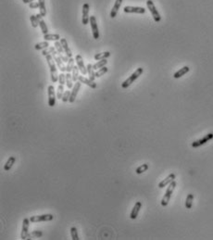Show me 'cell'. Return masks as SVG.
I'll use <instances>...</instances> for the list:
<instances>
[{
	"label": "cell",
	"instance_id": "obj_1",
	"mask_svg": "<svg viewBox=\"0 0 213 240\" xmlns=\"http://www.w3.org/2000/svg\"><path fill=\"white\" fill-rule=\"evenodd\" d=\"M45 59H46V62L49 66V69H50V74H51V81L53 83H57L59 81V73H58V70H57V64L55 62V60L53 59V56L51 55H47L45 57Z\"/></svg>",
	"mask_w": 213,
	"mask_h": 240
},
{
	"label": "cell",
	"instance_id": "obj_2",
	"mask_svg": "<svg viewBox=\"0 0 213 240\" xmlns=\"http://www.w3.org/2000/svg\"><path fill=\"white\" fill-rule=\"evenodd\" d=\"M143 72H144V69H143V68H138L134 73H132V74L130 75V76L128 77V78L125 80V81L121 83V87L123 88V89H125V88H127V87H129L132 83H134V81H135V80H136L137 78L140 77V75L143 74Z\"/></svg>",
	"mask_w": 213,
	"mask_h": 240
},
{
	"label": "cell",
	"instance_id": "obj_3",
	"mask_svg": "<svg viewBox=\"0 0 213 240\" xmlns=\"http://www.w3.org/2000/svg\"><path fill=\"white\" fill-rule=\"evenodd\" d=\"M175 186H176V182H175V181H172L169 185L167 190H166V192H165V194H164V197H162V199H161V205L163 207H166L169 204V201L170 199V197H172V193H173V190H174Z\"/></svg>",
	"mask_w": 213,
	"mask_h": 240
},
{
	"label": "cell",
	"instance_id": "obj_4",
	"mask_svg": "<svg viewBox=\"0 0 213 240\" xmlns=\"http://www.w3.org/2000/svg\"><path fill=\"white\" fill-rule=\"evenodd\" d=\"M146 6H148V8L149 9L151 15H152L154 21L156 22H159L160 21H161V17H160L159 11L157 10V8H156L154 2L152 1V0H148V1H146Z\"/></svg>",
	"mask_w": 213,
	"mask_h": 240
},
{
	"label": "cell",
	"instance_id": "obj_5",
	"mask_svg": "<svg viewBox=\"0 0 213 240\" xmlns=\"http://www.w3.org/2000/svg\"><path fill=\"white\" fill-rule=\"evenodd\" d=\"M31 223H39V222H49L54 219L53 214L51 213H46V214H42V215H34L31 216L29 218Z\"/></svg>",
	"mask_w": 213,
	"mask_h": 240
},
{
	"label": "cell",
	"instance_id": "obj_6",
	"mask_svg": "<svg viewBox=\"0 0 213 240\" xmlns=\"http://www.w3.org/2000/svg\"><path fill=\"white\" fill-rule=\"evenodd\" d=\"M52 56H53V59L55 60V62L58 66V68L59 69V70L61 72H67V66H65L63 60L61 59L59 54L58 53V51H54L53 53H52Z\"/></svg>",
	"mask_w": 213,
	"mask_h": 240
},
{
	"label": "cell",
	"instance_id": "obj_7",
	"mask_svg": "<svg viewBox=\"0 0 213 240\" xmlns=\"http://www.w3.org/2000/svg\"><path fill=\"white\" fill-rule=\"evenodd\" d=\"M30 219L25 218L22 221V228H21V238L22 240H25L28 238L29 236V226H30Z\"/></svg>",
	"mask_w": 213,
	"mask_h": 240
},
{
	"label": "cell",
	"instance_id": "obj_8",
	"mask_svg": "<svg viewBox=\"0 0 213 240\" xmlns=\"http://www.w3.org/2000/svg\"><path fill=\"white\" fill-rule=\"evenodd\" d=\"M89 22H90V25H91V29H92L94 39L97 40L99 38V30H98V26H97V22L96 17H94V16L90 17Z\"/></svg>",
	"mask_w": 213,
	"mask_h": 240
},
{
	"label": "cell",
	"instance_id": "obj_9",
	"mask_svg": "<svg viewBox=\"0 0 213 240\" xmlns=\"http://www.w3.org/2000/svg\"><path fill=\"white\" fill-rule=\"evenodd\" d=\"M47 95H48V106L54 107L56 105V93L53 86H49L47 87Z\"/></svg>",
	"mask_w": 213,
	"mask_h": 240
},
{
	"label": "cell",
	"instance_id": "obj_10",
	"mask_svg": "<svg viewBox=\"0 0 213 240\" xmlns=\"http://www.w3.org/2000/svg\"><path fill=\"white\" fill-rule=\"evenodd\" d=\"M212 138H213V134H212V133H210V134H207L206 136H204L203 138H201V139H199V140H196V141H195V142H193L192 147H193L194 148H198V147H200V146L206 144L207 142H209V141L211 140Z\"/></svg>",
	"mask_w": 213,
	"mask_h": 240
},
{
	"label": "cell",
	"instance_id": "obj_11",
	"mask_svg": "<svg viewBox=\"0 0 213 240\" xmlns=\"http://www.w3.org/2000/svg\"><path fill=\"white\" fill-rule=\"evenodd\" d=\"M89 8L90 6L89 4L85 3L83 6V16H82V22L83 25H86L89 23L90 21V17H89Z\"/></svg>",
	"mask_w": 213,
	"mask_h": 240
},
{
	"label": "cell",
	"instance_id": "obj_12",
	"mask_svg": "<svg viewBox=\"0 0 213 240\" xmlns=\"http://www.w3.org/2000/svg\"><path fill=\"white\" fill-rule=\"evenodd\" d=\"M125 13H136V14H144L145 9L141 7H132V6H126L123 8Z\"/></svg>",
	"mask_w": 213,
	"mask_h": 240
},
{
	"label": "cell",
	"instance_id": "obj_13",
	"mask_svg": "<svg viewBox=\"0 0 213 240\" xmlns=\"http://www.w3.org/2000/svg\"><path fill=\"white\" fill-rule=\"evenodd\" d=\"M75 61H76L77 63V66L80 70V72H82L83 75H86L87 74V68L84 66V63H83V57L81 55H77L76 58H75Z\"/></svg>",
	"mask_w": 213,
	"mask_h": 240
},
{
	"label": "cell",
	"instance_id": "obj_14",
	"mask_svg": "<svg viewBox=\"0 0 213 240\" xmlns=\"http://www.w3.org/2000/svg\"><path fill=\"white\" fill-rule=\"evenodd\" d=\"M81 82H75V84L72 87V93H70V100L69 102L70 103H73L76 99V97H77V94L80 90V88H81Z\"/></svg>",
	"mask_w": 213,
	"mask_h": 240
},
{
	"label": "cell",
	"instance_id": "obj_15",
	"mask_svg": "<svg viewBox=\"0 0 213 240\" xmlns=\"http://www.w3.org/2000/svg\"><path fill=\"white\" fill-rule=\"evenodd\" d=\"M141 208H142V202L137 201L136 203L134 204V208H132V210L131 211V214H130V218L132 220H135L137 218V216H138V213H139Z\"/></svg>",
	"mask_w": 213,
	"mask_h": 240
},
{
	"label": "cell",
	"instance_id": "obj_16",
	"mask_svg": "<svg viewBox=\"0 0 213 240\" xmlns=\"http://www.w3.org/2000/svg\"><path fill=\"white\" fill-rule=\"evenodd\" d=\"M175 174L174 173H170V174H169L166 178H165L164 180H162L161 182H160L159 183V188H164L165 186H169L170 183H172V181H174V179H175Z\"/></svg>",
	"mask_w": 213,
	"mask_h": 240
},
{
	"label": "cell",
	"instance_id": "obj_17",
	"mask_svg": "<svg viewBox=\"0 0 213 240\" xmlns=\"http://www.w3.org/2000/svg\"><path fill=\"white\" fill-rule=\"evenodd\" d=\"M79 82H81L82 83L86 84V86H90V87L93 88V89H96L97 87V83H94V81H92V80H90L89 78L84 77V76H83V75H80V76H79Z\"/></svg>",
	"mask_w": 213,
	"mask_h": 240
},
{
	"label": "cell",
	"instance_id": "obj_18",
	"mask_svg": "<svg viewBox=\"0 0 213 240\" xmlns=\"http://www.w3.org/2000/svg\"><path fill=\"white\" fill-rule=\"evenodd\" d=\"M121 3H122V0H116L115 3H114V6H113L111 11H110V17L113 19L117 16L118 14V11H119V8H121Z\"/></svg>",
	"mask_w": 213,
	"mask_h": 240
},
{
	"label": "cell",
	"instance_id": "obj_19",
	"mask_svg": "<svg viewBox=\"0 0 213 240\" xmlns=\"http://www.w3.org/2000/svg\"><path fill=\"white\" fill-rule=\"evenodd\" d=\"M36 16H37V18H38V20H39V26H40V28H41L42 32H43L44 34H48V28H47V26H46V24H45V21L43 20V17L41 16V14H40V13L37 14Z\"/></svg>",
	"mask_w": 213,
	"mask_h": 240
},
{
	"label": "cell",
	"instance_id": "obj_20",
	"mask_svg": "<svg viewBox=\"0 0 213 240\" xmlns=\"http://www.w3.org/2000/svg\"><path fill=\"white\" fill-rule=\"evenodd\" d=\"M60 43H61V45H62V46H63L66 55H67L69 58H72V50H70V48H69V45H68L67 40H66L65 38H61L60 39Z\"/></svg>",
	"mask_w": 213,
	"mask_h": 240
},
{
	"label": "cell",
	"instance_id": "obj_21",
	"mask_svg": "<svg viewBox=\"0 0 213 240\" xmlns=\"http://www.w3.org/2000/svg\"><path fill=\"white\" fill-rule=\"evenodd\" d=\"M189 70H190V68H189L188 66H184V67L181 68L178 70V72H176L173 74V77L175 79H179V78H181L182 76H183L184 74H186Z\"/></svg>",
	"mask_w": 213,
	"mask_h": 240
},
{
	"label": "cell",
	"instance_id": "obj_22",
	"mask_svg": "<svg viewBox=\"0 0 213 240\" xmlns=\"http://www.w3.org/2000/svg\"><path fill=\"white\" fill-rule=\"evenodd\" d=\"M15 161H16V157H14V156L9 157L7 161V162H6V164L4 165V171L8 172L12 168L13 164L15 163Z\"/></svg>",
	"mask_w": 213,
	"mask_h": 240
},
{
	"label": "cell",
	"instance_id": "obj_23",
	"mask_svg": "<svg viewBox=\"0 0 213 240\" xmlns=\"http://www.w3.org/2000/svg\"><path fill=\"white\" fill-rule=\"evenodd\" d=\"M86 68H87V74L89 76V79L92 80V81H94V79H96L97 77H96V72H94V65L91 64V63H89L86 66Z\"/></svg>",
	"mask_w": 213,
	"mask_h": 240
},
{
	"label": "cell",
	"instance_id": "obj_24",
	"mask_svg": "<svg viewBox=\"0 0 213 240\" xmlns=\"http://www.w3.org/2000/svg\"><path fill=\"white\" fill-rule=\"evenodd\" d=\"M44 39L45 41H59L61 38L58 34H44Z\"/></svg>",
	"mask_w": 213,
	"mask_h": 240
},
{
	"label": "cell",
	"instance_id": "obj_25",
	"mask_svg": "<svg viewBox=\"0 0 213 240\" xmlns=\"http://www.w3.org/2000/svg\"><path fill=\"white\" fill-rule=\"evenodd\" d=\"M110 51H105V52H102V53H97L94 55V59L96 60H101V59H108L110 57Z\"/></svg>",
	"mask_w": 213,
	"mask_h": 240
},
{
	"label": "cell",
	"instance_id": "obj_26",
	"mask_svg": "<svg viewBox=\"0 0 213 240\" xmlns=\"http://www.w3.org/2000/svg\"><path fill=\"white\" fill-rule=\"evenodd\" d=\"M39 2V13L42 17H45L46 15V8H45V0H38Z\"/></svg>",
	"mask_w": 213,
	"mask_h": 240
},
{
	"label": "cell",
	"instance_id": "obj_27",
	"mask_svg": "<svg viewBox=\"0 0 213 240\" xmlns=\"http://www.w3.org/2000/svg\"><path fill=\"white\" fill-rule=\"evenodd\" d=\"M49 46V42L48 41H44V42H40V43H37L34 46V48L36 50H44L45 48H47Z\"/></svg>",
	"mask_w": 213,
	"mask_h": 240
},
{
	"label": "cell",
	"instance_id": "obj_28",
	"mask_svg": "<svg viewBox=\"0 0 213 240\" xmlns=\"http://www.w3.org/2000/svg\"><path fill=\"white\" fill-rule=\"evenodd\" d=\"M66 86H67L68 89H70L73 87V79H72V75L70 74V72H68L66 74Z\"/></svg>",
	"mask_w": 213,
	"mask_h": 240
},
{
	"label": "cell",
	"instance_id": "obj_29",
	"mask_svg": "<svg viewBox=\"0 0 213 240\" xmlns=\"http://www.w3.org/2000/svg\"><path fill=\"white\" fill-rule=\"evenodd\" d=\"M148 168H149V165H148V163H144V164H142V165H140L139 167L136 168L135 172L137 173V174H142L143 172H145L148 171Z\"/></svg>",
	"mask_w": 213,
	"mask_h": 240
},
{
	"label": "cell",
	"instance_id": "obj_30",
	"mask_svg": "<svg viewBox=\"0 0 213 240\" xmlns=\"http://www.w3.org/2000/svg\"><path fill=\"white\" fill-rule=\"evenodd\" d=\"M79 72H80V70L78 68V66H74L73 69H72V79H73V82H77L79 80Z\"/></svg>",
	"mask_w": 213,
	"mask_h": 240
},
{
	"label": "cell",
	"instance_id": "obj_31",
	"mask_svg": "<svg viewBox=\"0 0 213 240\" xmlns=\"http://www.w3.org/2000/svg\"><path fill=\"white\" fill-rule=\"evenodd\" d=\"M107 63H108L107 59H101V60H98L96 64H94V70H97V69L103 68V67H105V66L107 65Z\"/></svg>",
	"mask_w": 213,
	"mask_h": 240
},
{
	"label": "cell",
	"instance_id": "obj_32",
	"mask_svg": "<svg viewBox=\"0 0 213 240\" xmlns=\"http://www.w3.org/2000/svg\"><path fill=\"white\" fill-rule=\"evenodd\" d=\"M193 200H194V195L189 194L186 197V200H185V208L186 209H191L192 208Z\"/></svg>",
	"mask_w": 213,
	"mask_h": 240
},
{
	"label": "cell",
	"instance_id": "obj_33",
	"mask_svg": "<svg viewBox=\"0 0 213 240\" xmlns=\"http://www.w3.org/2000/svg\"><path fill=\"white\" fill-rule=\"evenodd\" d=\"M30 21H31V24L32 26L34 27V28H36V27H38L39 25V20H38V18H37L36 15H31L30 17Z\"/></svg>",
	"mask_w": 213,
	"mask_h": 240
},
{
	"label": "cell",
	"instance_id": "obj_34",
	"mask_svg": "<svg viewBox=\"0 0 213 240\" xmlns=\"http://www.w3.org/2000/svg\"><path fill=\"white\" fill-rule=\"evenodd\" d=\"M108 69L106 67V66H105V67H103V68L98 69L97 72H96V77L99 78V77L103 76V75H105L108 72Z\"/></svg>",
	"mask_w": 213,
	"mask_h": 240
},
{
	"label": "cell",
	"instance_id": "obj_35",
	"mask_svg": "<svg viewBox=\"0 0 213 240\" xmlns=\"http://www.w3.org/2000/svg\"><path fill=\"white\" fill-rule=\"evenodd\" d=\"M65 90H64V86L63 84H59V87H58V92H57V97L59 98V99H62V97H63V94H64Z\"/></svg>",
	"mask_w": 213,
	"mask_h": 240
},
{
	"label": "cell",
	"instance_id": "obj_36",
	"mask_svg": "<svg viewBox=\"0 0 213 240\" xmlns=\"http://www.w3.org/2000/svg\"><path fill=\"white\" fill-rule=\"evenodd\" d=\"M54 46H55L57 51H58V53L60 54V53H64L65 52L63 46H62V45H61V43H60V41H55Z\"/></svg>",
	"mask_w": 213,
	"mask_h": 240
},
{
	"label": "cell",
	"instance_id": "obj_37",
	"mask_svg": "<svg viewBox=\"0 0 213 240\" xmlns=\"http://www.w3.org/2000/svg\"><path fill=\"white\" fill-rule=\"evenodd\" d=\"M56 49V48H53V46H48L47 48L44 49L43 50V52H42V55L43 56H45V57H46L47 55H51L52 53L54 52Z\"/></svg>",
	"mask_w": 213,
	"mask_h": 240
},
{
	"label": "cell",
	"instance_id": "obj_38",
	"mask_svg": "<svg viewBox=\"0 0 213 240\" xmlns=\"http://www.w3.org/2000/svg\"><path fill=\"white\" fill-rule=\"evenodd\" d=\"M74 66L75 65H74V59H73V58H70V59L68 61V64H67V72H72Z\"/></svg>",
	"mask_w": 213,
	"mask_h": 240
},
{
	"label": "cell",
	"instance_id": "obj_39",
	"mask_svg": "<svg viewBox=\"0 0 213 240\" xmlns=\"http://www.w3.org/2000/svg\"><path fill=\"white\" fill-rule=\"evenodd\" d=\"M42 232L40 231H34L32 232L31 234H29V236H28V238L27 239H32V238H38L40 237H42Z\"/></svg>",
	"mask_w": 213,
	"mask_h": 240
},
{
	"label": "cell",
	"instance_id": "obj_40",
	"mask_svg": "<svg viewBox=\"0 0 213 240\" xmlns=\"http://www.w3.org/2000/svg\"><path fill=\"white\" fill-rule=\"evenodd\" d=\"M70 234H72V238L73 240H79V236H78V231L76 227H72L70 228Z\"/></svg>",
	"mask_w": 213,
	"mask_h": 240
},
{
	"label": "cell",
	"instance_id": "obj_41",
	"mask_svg": "<svg viewBox=\"0 0 213 240\" xmlns=\"http://www.w3.org/2000/svg\"><path fill=\"white\" fill-rule=\"evenodd\" d=\"M70 93L72 91L70 90H65L64 94H63V97H62V102H68L70 100Z\"/></svg>",
	"mask_w": 213,
	"mask_h": 240
},
{
	"label": "cell",
	"instance_id": "obj_42",
	"mask_svg": "<svg viewBox=\"0 0 213 240\" xmlns=\"http://www.w3.org/2000/svg\"><path fill=\"white\" fill-rule=\"evenodd\" d=\"M59 82L60 84H64L66 83V74H64L63 72H61L59 76Z\"/></svg>",
	"mask_w": 213,
	"mask_h": 240
},
{
	"label": "cell",
	"instance_id": "obj_43",
	"mask_svg": "<svg viewBox=\"0 0 213 240\" xmlns=\"http://www.w3.org/2000/svg\"><path fill=\"white\" fill-rule=\"evenodd\" d=\"M29 7H30V8H32V9L39 8V2H35V1L32 2V3L29 4Z\"/></svg>",
	"mask_w": 213,
	"mask_h": 240
},
{
	"label": "cell",
	"instance_id": "obj_44",
	"mask_svg": "<svg viewBox=\"0 0 213 240\" xmlns=\"http://www.w3.org/2000/svg\"><path fill=\"white\" fill-rule=\"evenodd\" d=\"M59 56H60V58H61V59H62V60H63V62H67V63H68V61H69V59H70V58L68 57V56H67V55H66V56H64V55H63L62 53H60V54H59Z\"/></svg>",
	"mask_w": 213,
	"mask_h": 240
},
{
	"label": "cell",
	"instance_id": "obj_45",
	"mask_svg": "<svg viewBox=\"0 0 213 240\" xmlns=\"http://www.w3.org/2000/svg\"><path fill=\"white\" fill-rule=\"evenodd\" d=\"M22 1H23V3H24V4H30L32 2L35 1V0H22Z\"/></svg>",
	"mask_w": 213,
	"mask_h": 240
}]
</instances>
